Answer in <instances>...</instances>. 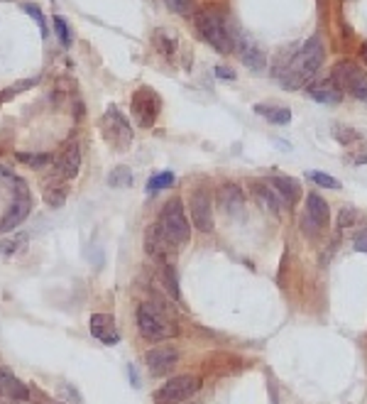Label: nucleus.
<instances>
[{"label":"nucleus","instance_id":"f3484780","mask_svg":"<svg viewBox=\"0 0 367 404\" xmlns=\"http://www.w3.org/2000/svg\"><path fill=\"white\" fill-rule=\"evenodd\" d=\"M66 196H69V186H66V181L61 179V176L54 174L52 179L44 181L42 198H44V203H47L49 208H61L66 203Z\"/></svg>","mask_w":367,"mask_h":404},{"label":"nucleus","instance_id":"f704fd0d","mask_svg":"<svg viewBox=\"0 0 367 404\" xmlns=\"http://www.w3.org/2000/svg\"><path fill=\"white\" fill-rule=\"evenodd\" d=\"M302 230H304V233L309 235V238H319L321 230H324V228H321V225L316 223V220L311 218L309 213H304V218H302Z\"/></svg>","mask_w":367,"mask_h":404},{"label":"nucleus","instance_id":"7ed1b4c3","mask_svg":"<svg viewBox=\"0 0 367 404\" xmlns=\"http://www.w3.org/2000/svg\"><path fill=\"white\" fill-rule=\"evenodd\" d=\"M193 22H196L198 35H201L216 52H220V54L235 52V47L240 40H238V37L233 35L230 27H228L223 13H218V10H213V8L198 10V13L193 15Z\"/></svg>","mask_w":367,"mask_h":404},{"label":"nucleus","instance_id":"1a4fd4ad","mask_svg":"<svg viewBox=\"0 0 367 404\" xmlns=\"http://www.w3.org/2000/svg\"><path fill=\"white\" fill-rule=\"evenodd\" d=\"M333 81L341 88L353 93L360 101H367V74L363 69H358L353 62H341L333 71Z\"/></svg>","mask_w":367,"mask_h":404},{"label":"nucleus","instance_id":"c85d7f7f","mask_svg":"<svg viewBox=\"0 0 367 404\" xmlns=\"http://www.w3.org/2000/svg\"><path fill=\"white\" fill-rule=\"evenodd\" d=\"M333 137H336L341 145H353V142H360L363 135L358 130L348 128V125H333Z\"/></svg>","mask_w":367,"mask_h":404},{"label":"nucleus","instance_id":"dca6fc26","mask_svg":"<svg viewBox=\"0 0 367 404\" xmlns=\"http://www.w3.org/2000/svg\"><path fill=\"white\" fill-rule=\"evenodd\" d=\"M218 206L230 216H240L245 208V196H243L240 186L233 184V181H225V184L218 189Z\"/></svg>","mask_w":367,"mask_h":404},{"label":"nucleus","instance_id":"a211bd4d","mask_svg":"<svg viewBox=\"0 0 367 404\" xmlns=\"http://www.w3.org/2000/svg\"><path fill=\"white\" fill-rule=\"evenodd\" d=\"M306 93H309L314 101L319 103H326V106H338V103L343 101V88L336 84V81H321V84H314L306 88Z\"/></svg>","mask_w":367,"mask_h":404},{"label":"nucleus","instance_id":"f03ea898","mask_svg":"<svg viewBox=\"0 0 367 404\" xmlns=\"http://www.w3.org/2000/svg\"><path fill=\"white\" fill-rule=\"evenodd\" d=\"M137 331L147 341H164L179 334V326L169 317L162 299H154V302H142L137 307Z\"/></svg>","mask_w":367,"mask_h":404},{"label":"nucleus","instance_id":"20e7f679","mask_svg":"<svg viewBox=\"0 0 367 404\" xmlns=\"http://www.w3.org/2000/svg\"><path fill=\"white\" fill-rule=\"evenodd\" d=\"M98 128H101L103 140L108 142L115 152H127L132 145V140H135V132H132L130 120H127L125 115H122V110L115 106L105 108V113L101 115V120H98Z\"/></svg>","mask_w":367,"mask_h":404},{"label":"nucleus","instance_id":"c9c22d12","mask_svg":"<svg viewBox=\"0 0 367 404\" xmlns=\"http://www.w3.org/2000/svg\"><path fill=\"white\" fill-rule=\"evenodd\" d=\"M360 211H355V208H343L341 211V228H348V225H355V220L360 218Z\"/></svg>","mask_w":367,"mask_h":404},{"label":"nucleus","instance_id":"2f4dec72","mask_svg":"<svg viewBox=\"0 0 367 404\" xmlns=\"http://www.w3.org/2000/svg\"><path fill=\"white\" fill-rule=\"evenodd\" d=\"M37 84V79H27V81H18V84H13L10 88H5V91H0V103H5V101H10L13 96H18V93L22 91H27L30 86H35Z\"/></svg>","mask_w":367,"mask_h":404},{"label":"nucleus","instance_id":"0eeeda50","mask_svg":"<svg viewBox=\"0 0 367 404\" xmlns=\"http://www.w3.org/2000/svg\"><path fill=\"white\" fill-rule=\"evenodd\" d=\"M132 106V118L140 128H152L157 123L159 113H162V98L154 88L149 86H140L130 98Z\"/></svg>","mask_w":367,"mask_h":404},{"label":"nucleus","instance_id":"e433bc0d","mask_svg":"<svg viewBox=\"0 0 367 404\" xmlns=\"http://www.w3.org/2000/svg\"><path fill=\"white\" fill-rule=\"evenodd\" d=\"M355 250H360V253H367V228L365 230H360L358 235H355Z\"/></svg>","mask_w":367,"mask_h":404},{"label":"nucleus","instance_id":"aec40b11","mask_svg":"<svg viewBox=\"0 0 367 404\" xmlns=\"http://www.w3.org/2000/svg\"><path fill=\"white\" fill-rule=\"evenodd\" d=\"M252 191H255L257 201L262 203L267 211L275 213V216L280 213V203H284V201H282V196H280V193H277V189L270 184V181H257V184L252 186Z\"/></svg>","mask_w":367,"mask_h":404},{"label":"nucleus","instance_id":"72a5a7b5","mask_svg":"<svg viewBox=\"0 0 367 404\" xmlns=\"http://www.w3.org/2000/svg\"><path fill=\"white\" fill-rule=\"evenodd\" d=\"M54 32L59 35V42L64 44V47H69V44H71L69 25H66V20L61 18V15H54Z\"/></svg>","mask_w":367,"mask_h":404},{"label":"nucleus","instance_id":"f257e3e1","mask_svg":"<svg viewBox=\"0 0 367 404\" xmlns=\"http://www.w3.org/2000/svg\"><path fill=\"white\" fill-rule=\"evenodd\" d=\"M321 64H324V44H321L319 37H311L302 44L299 52H294V57L289 59L287 69L282 71L280 81L282 88L287 91H297L302 88L306 81H311L316 74H319Z\"/></svg>","mask_w":367,"mask_h":404},{"label":"nucleus","instance_id":"ddd939ff","mask_svg":"<svg viewBox=\"0 0 367 404\" xmlns=\"http://www.w3.org/2000/svg\"><path fill=\"white\" fill-rule=\"evenodd\" d=\"M171 250H174V245H171L169 238L162 233V228L157 223H152L144 230V253L149 257L159 260V262H169Z\"/></svg>","mask_w":367,"mask_h":404},{"label":"nucleus","instance_id":"4468645a","mask_svg":"<svg viewBox=\"0 0 367 404\" xmlns=\"http://www.w3.org/2000/svg\"><path fill=\"white\" fill-rule=\"evenodd\" d=\"M88 329H91L93 339L101 341L103 346H118L120 343V331L110 314H93L88 319Z\"/></svg>","mask_w":367,"mask_h":404},{"label":"nucleus","instance_id":"b1692460","mask_svg":"<svg viewBox=\"0 0 367 404\" xmlns=\"http://www.w3.org/2000/svg\"><path fill=\"white\" fill-rule=\"evenodd\" d=\"M132 169L130 167H115L113 171L108 174V186H113V189H127V186H132Z\"/></svg>","mask_w":367,"mask_h":404},{"label":"nucleus","instance_id":"6ab92c4d","mask_svg":"<svg viewBox=\"0 0 367 404\" xmlns=\"http://www.w3.org/2000/svg\"><path fill=\"white\" fill-rule=\"evenodd\" d=\"M270 184L275 186L277 193L282 196L284 206H294V203L302 198V186H299V181L292 179V176H272Z\"/></svg>","mask_w":367,"mask_h":404},{"label":"nucleus","instance_id":"bb28decb","mask_svg":"<svg viewBox=\"0 0 367 404\" xmlns=\"http://www.w3.org/2000/svg\"><path fill=\"white\" fill-rule=\"evenodd\" d=\"M162 280H164V289L174 302H181V294H179V282H176V270L174 265H164L162 270Z\"/></svg>","mask_w":367,"mask_h":404},{"label":"nucleus","instance_id":"9b49d317","mask_svg":"<svg viewBox=\"0 0 367 404\" xmlns=\"http://www.w3.org/2000/svg\"><path fill=\"white\" fill-rule=\"evenodd\" d=\"M81 171V149H79V142L76 140H69L61 152L54 157V174L61 176L64 181H71L76 179Z\"/></svg>","mask_w":367,"mask_h":404},{"label":"nucleus","instance_id":"cd10ccee","mask_svg":"<svg viewBox=\"0 0 367 404\" xmlns=\"http://www.w3.org/2000/svg\"><path fill=\"white\" fill-rule=\"evenodd\" d=\"M154 44H157V49L164 54V57H171V54L176 52V40L171 32L166 30H157L154 32Z\"/></svg>","mask_w":367,"mask_h":404},{"label":"nucleus","instance_id":"c756f323","mask_svg":"<svg viewBox=\"0 0 367 404\" xmlns=\"http://www.w3.org/2000/svg\"><path fill=\"white\" fill-rule=\"evenodd\" d=\"M176 176L171 174V171H162V174H154L152 179L147 181V191H162V189H169V186H174Z\"/></svg>","mask_w":367,"mask_h":404},{"label":"nucleus","instance_id":"39448f33","mask_svg":"<svg viewBox=\"0 0 367 404\" xmlns=\"http://www.w3.org/2000/svg\"><path fill=\"white\" fill-rule=\"evenodd\" d=\"M157 225L162 228V233L169 238V243L174 248H181L191 235V220L184 213V206L179 198H171L162 206V211L157 216Z\"/></svg>","mask_w":367,"mask_h":404},{"label":"nucleus","instance_id":"423d86ee","mask_svg":"<svg viewBox=\"0 0 367 404\" xmlns=\"http://www.w3.org/2000/svg\"><path fill=\"white\" fill-rule=\"evenodd\" d=\"M10 186L15 189V198L8 211L0 216V235L10 233V230H15L20 223H25V218L30 216V208H32L30 189H27L25 181H22L20 176H10Z\"/></svg>","mask_w":367,"mask_h":404},{"label":"nucleus","instance_id":"9d476101","mask_svg":"<svg viewBox=\"0 0 367 404\" xmlns=\"http://www.w3.org/2000/svg\"><path fill=\"white\" fill-rule=\"evenodd\" d=\"M188 211H191V223L201 233L213 230V203H211V193L206 189H193L188 193Z\"/></svg>","mask_w":367,"mask_h":404},{"label":"nucleus","instance_id":"5701e85b","mask_svg":"<svg viewBox=\"0 0 367 404\" xmlns=\"http://www.w3.org/2000/svg\"><path fill=\"white\" fill-rule=\"evenodd\" d=\"M255 113L265 115L272 125H287L292 120V110L282 106H265V103H260V106H255Z\"/></svg>","mask_w":367,"mask_h":404},{"label":"nucleus","instance_id":"473e14b6","mask_svg":"<svg viewBox=\"0 0 367 404\" xmlns=\"http://www.w3.org/2000/svg\"><path fill=\"white\" fill-rule=\"evenodd\" d=\"M22 10H25V13L30 15L32 20H37V25H40V32H42V37H47V20H44L42 10L37 8V5H32V3H25V5H22Z\"/></svg>","mask_w":367,"mask_h":404},{"label":"nucleus","instance_id":"7c9ffc66","mask_svg":"<svg viewBox=\"0 0 367 404\" xmlns=\"http://www.w3.org/2000/svg\"><path fill=\"white\" fill-rule=\"evenodd\" d=\"M306 176H309L314 184L324 186V189H341V181L331 174H324V171H306Z\"/></svg>","mask_w":367,"mask_h":404},{"label":"nucleus","instance_id":"2eb2a0df","mask_svg":"<svg viewBox=\"0 0 367 404\" xmlns=\"http://www.w3.org/2000/svg\"><path fill=\"white\" fill-rule=\"evenodd\" d=\"M0 395L15 402H27L30 400V387H27L13 370L0 365Z\"/></svg>","mask_w":367,"mask_h":404},{"label":"nucleus","instance_id":"a878e982","mask_svg":"<svg viewBox=\"0 0 367 404\" xmlns=\"http://www.w3.org/2000/svg\"><path fill=\"white\" fill-rule=\"evenodd\" d=\"M15 159L18 162H22L25 167H30V169H42L44 164H49L52 162V154H47V152H37V154H27V152H18L15 154Z\"/></svg>","mask_w":367,"mask_h":404},{"label":"nucleus","instance_id":"f8f14e48","mask_svg":"<svg viewBox=\"0 0 367 404\" xmlns=\"http://www.w3.org/2000/svg\"><path fill=\"white\" fill-rule=\"evenodd\" d=\"M179 363V351L171 346H159V348H152V351L144 353V365L152 375L162 378V375H169L171 368Z\"/></svg>","mask_w":367,"mask_h":404},{"label":"nucleus","instance_id":"6e6552de","mask_svg":"<svg viewBox=\"0 0 367 404\" xmlns=\"http://www.w3.org/2000/svg\"><path fill=\"white\" fill-rule=\"evenodd\" d=\"M198 390H201V380L196 375H176L154 392V400L157 404H179L191 400Z\"/></svg>","mask_w":367,"mask_h":404},{"label":"nucleus","instance_id":"58836bf2","mask_svg":"<svg viewBox=\"0 0 367 404\" xmlns=\"http://www.w3.org/2000/svg\"><path fill=\"white\" fill-rule=\"evenodd\" d=\"M363 59H365V64H367V44L363 47Z\"/></svg>","mask_w":367,"mask_h":404},{"label":"nucleus","instance_id":"412c9836","mask_svg":"<svg viewBox=\"0 0 367 404\" xmlns=\"http://www.w3.org/2000/svg\"><path fill=\"white\" fill-rule=\"evenodd\" d=\"M306 213H309L321 228H326L328 218H331V208H328L326 198L319 196V193H309V198H306Z\"/></svg>","mask_w":367,"mask_h":404},{"label":"nucleus","instance_id":"393cba45","mask_svg":"<svg viewBox=\"0 0 367 404\" xmlns=\"http://www.w3.org/2000/svg\"><path fill=\"white\" fill-rule=\"evenodd\" d=\"M27 240H30V235H27V233H18L13 238H5V240H0V253H3L5 257H13L15 253H20L22 248L27 245Z\"/></svg>","mask_w":367,"mask_h":404},{"label":"nucleus","instance_id":"4be33fe9","mask_svg":"<svg viewBox=\"0 0 367 404\" xmlns=\"http://www.w3.org/2000/svg\"><path fill=\"white\" fill-rule=\"evenodd\" d=\"M235 52H240V59L245 62V66H248V69H252L255 74H260V71H265V66H267V57H265L262 52H260L257 47H250V44L238 42Z\"/></svg>","mask_w":367,"mask_h":404},{"label":"nucleus","instance_id":"4c0bfd02","mask_svg":"<svg viewBox=\"0 0 367 404\" xmlns=\"http://www.w3.org/2000/svg\"><path fill=\"white\" fill-rule=\"evenodd\" d=\"M216 76H218V79L233 81V79H235V71H233V69H225V66H216Z\"/></svg>","mask_w":367,"mask_h":404}]
</instances>
